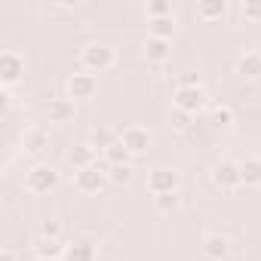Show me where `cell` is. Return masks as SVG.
I'll return each mask as SVG.
<instances>
[{
    "label": "cell",
    "instance_id": "obj_1",
    "mask_svg": "<svg viewBox=\"0 0 261 261\" xmlns=\"http://www.w3.org/2000/svg\"><path fill=\"white\" fill-rule=\"evenodd\" d=\"M114 62H117V56H114V49L105 46V43H86V46L80 49V65H83V71H89V74H105V71L114 68Z\"/></svg>",
    "mask_w": 261,
    "mask_h": 261
},
{
    "label": "cell",
    "instance_id": "obj_2",
    "mask_svg": "<svg viewBox=\"0 0 261 261\" xmlns=\"http://www.w3.org/2000/svg\"><path fill=\"white\" fill-rule=\"evenodd\" d=\"M56 185H59V172L53 166H46V163H37L25 175V188L31 194H49V191H56Z\"/></svg>",
    "mask_w": 261,
    "mask_h": 261
},
{
    "label": "cell",
    "instance_id": "obj_3",
    "mask_svg": "<svg viewBox=\"0 0 261 261\" xmlns=\"http://www.w3.org/2000/svg\"><path fill=\"white\" fill-rule=\"evenodd\" d=\"M120 142L129 151V157H142V154L151 151V133H148L145 126H126V129H120Z\"/></svg>",
    "mask_w": 261,
    "mask_h": 261
},
{
    "label": "cell",
    "instance_id": "obj_4",
    "mask_svg": "<svg viewBox=\"0 0 261 261\" xmlns=\"http://www.w3.org/2000/svg\"><path fill=\"white\" fill-rule=\"evenodd\" d=\"M98 92V77L89 74V71H77L68 77V98L74 101H86V98H95Z\"/></svg>",
    "mask_w": 261,
    "mask_h": 261
},
{
    "label": "cell",
    "instance_id": "obj_5",
    "mask_svg": "<svg viewBox=\"0 0 261 261\" xmlns=\"http://www.w3.org/2000/svg\"><path fill=\"white\" fill-rule=\"evenodd\" d=\"M25 77V56L16 53V49H7L0 56V83L4 86H13Z\"/></svg>",
    "mask_w": 261,
    "mask_h": 261
},
{
    "label": "cell",
    "instance_id": "obj_6",
    "mask_svg": "<svg viewBox=\"0 0 261 261\" xmlns=\"http://www.w3.org/2000/svg\"><path fill=\"white\" fill-rule=\"evenodd\" d=\"M172 105H175L178 111H185V114L194 117V114L206 105V89H203V86H178L175 95H172Z\"/></svg>",
    "mask_w": 261,
    "mask_h": 261
},
{
    "label": "cell",
    "instance_id": "obj_7",
    "mask_svg": "<svg viewBox=\"0 0 261 261\" xmlns=\"http://www.w3.org/2000/svg\"><path fill=\"white\" fill-rule=\"evenodd\" d=\"M178 185H181V175L175 169H154L148 175V191L154 197H160V194H178Z\"/></svg>",
    "mask_w": 261,
    "mask_h": 261
},
{
    "label": "cell",
    "instance_id": "obj_8",
    "mask_svg": "<svg viewBox=\"0 0 261 261\" xmlns=\"http://www.w3.org/2000/svg\"><path fill=\"white\" fill-rule=\"evenodd\" d=\"M212 181H215L221 191H233V188H240V185H243L240 163H233V160H221V163H215V169H212Z\"/></svg>",
    "mask_w": 261,
    "mask_h": 261
},
{
    "label": "cell",
    "instance_id": "obj_9",
    "mask_svg": "<svg viewBox=\"0 0 261 261\" xmlns=\"http://www.w3.org/2000/svg\"><path fill=\"white\" fill-rule=\"evenodd\" d=\"M74 185H77V191H83V194H98V191H105V185H108V169L89 166V169H83V172L74 175Z\"/></svg>",
    "mask_w": 261,
    "mask_h": 261
},
{
    "label": "cell",
    "instance_id": "obj_10",
    "mask_svg": "<svg viewBox=\"0 0 261 261\" xmlns=\"http://www.w3.org/2000/svg\"><path fill=\"white\" fill-rule=\"evenodd\" d=\"M74 114H77L74 98H49V101H46V117H49V123H71Z\"/></svg>",
    "mask_w": 261,
    "mask_h": 261
},
{
    "label": "cell",
    "instance_id": "obj_11",
    "mask_svg": "<svg viewBox=\"0 0 261 261\" xmlns=\"http://www.w3.org/2000/svg\"><path fill=\"white\" fill-rule=\"evenodd\" d=\"M98 252H95V243L92 240H74L65 246V255L62 261H95Z\"/></svg>",
    "mask_w": 261,
    "mask_h": 261
},
{
    "label": "cell",
    "instance_id": "obj_12",
    "mask_svg": "<svg viewBox=\"0 0 261 261\" xmlns=\"http://www.w3.org/2000/svg\"><path fill=\"white\" fill-rule=\"evenodd\" d=\"M22 148H25V154H43L46 148H49V136L43 133L40 126H31V129H25V136H22Z\"/></svg>",
    "mask_w": 261,
    "mask_h": 261
},
{
    "label": "cell",
    "instance_id": "obj_13",
    "mask_svg": "<svg viewBox=\"0 0 261 261\" xmlns=\"http://www.w3.org/2000/svg\"><path fill=\"white\" fill-rule=\"evenodd\" d=\"M68 163L74 166V172H83V169H89V166H95V148L86 142V145H74L71 151H68Z\"/></svg>",
    "mask_w": 261,
    "mask_h": 261
},
{
    "label": "cell",
    "instance_id": "obj_14",
    "mask_svg": "<svg viewBox=\"0 0 261 261\" xmlns=\"http://www.w3.org/2000/svg\"><path fill=\"white\" fill-rule=\"evenodd\" d=\"M237 74H240V77H249V80H258V77H261V53L246 49V53L237 59Z\"/></svg>",
    "mask_w": 261,
    "mask_h": 261
},
{
    "label": "cell",
    "instance_id": "obj_15",
    "mask_svg": "<svg viewBox=\"0 0 261 261\" xmlns=\"http://www.w3.org/2000/svg\"><path fill=\"white\" fill-rule=\"evenodd\" d=\"M203 252H206V258H209V261H224V258L230 255V240H227V237H221V233H212V237H206Z\"/></svg>",
    "mask_w": 261,
    "mask_h": 261
},
{
    "label": "cell",
    "instance_id": "obj_16",
    "mask_svg": "<svg viewBox=\"0 0 261 261\" xmlns=\"http://www.w3.org/2000/svg\"><path fill=\"white\" fill-rule=\"evenodd\" d=\"M172 56V40H157V37H151L148 34V40H145V59L148 62H166Z\"/></svg>",
    "mask_w": 261,
    "mask_h": 261
},
{
    "label": "cell",
    "instance_id": "obj_17",
    "mask_svg": "<svg viewBox=\"0 0 261 261\" xmlns=\"http://www.w3.org/2000/svg\"><path fill=\"white\" fill-rule=\"evenodd\" d=\"M240 175L246 188H261V157H246L240 160Z\"/></svg>",
    "mask_w": 261,
    "mask_h": 261
},
{
    "label": "cell",
    "instance_id": "obj_18",
    "mask_svg": "<svg viewBox=\"0 0 261 261\" xmlns=\"http://www.w3.org/2000/svg\"><path fill=\"white\" fill-rule=\"evenodd\" d=\"M206 123H209V129H230L233 126V108L230 105H212Z\"/></svg>",
    "mask_w": 261,
    "mask_h": 261
},
{
    "label": "cell",
    "instance_id": "obj_19",
    "mask_svg": "<svg viewBox=\"0 0 261 261\" xmlns=\"http://www.w3.org/2000/svg\"><path fill=\"white\" fill-rule=\"evenodd\" d=\"M120 142V133H114V129H108V126H98V129H92V136H89V145L95 148V151H108L111 145H117Z\"/></svg>",
    "mask_w": 261,
    "mask_h": 261
},
{
    "label": "cell",
    "instance_id": "obj_20",
    "mask_svg": "<svg viewBox=\"0 0 261 261\" xmlns=\"http://www.w3.org/2000/svg\"><path fill=\"white\" fill-rule=\"evenodd\" d=\"M34 252H37V258H62V255H65V246H62V240L37 237V243H34Z\"/></svg>",
    "mask_w": 261,
    "mask_h": 261
},
{
    "label": "cell",
    "instance_id": "obj_21",
    "mask_svg": "<svg viewBox=\"0 0 261 261\" xmlns=\"http://www.w3.org/2000/svg\"><path fill=\"white\" fill-rule=\"evenodd\" d=\"M224 0H200L197 4V16L203 19V22H215V19H221L224 16Z\"/></svg>",
    "mask_w": 261,
    "mask_h": 261
},
{
    "label": "cell",
    "instance_id": "obj_22",
    "mask_svg": "<svg viewBox=\"0 0 261 261\" xmlns=\"http://www.w3.org/2000/svg\"><path fill=\"white\" fill-rule=\"evenodd\" d=\"M148 28H151V37H157V40H172V37H175V19H172V16H166V19H151Z\"/></svg>",
    "mask_w": 261,
    "mask_h": 261
},
{
    "label": "cell",
    "instance_id": "obj_23",
    "mask_svg": "<svg viewBox=\"0 0 261 261\" xmlns=\"http://www.w3.org/2000/svg\"><path fill=\"white\" fill-rule=\"evenodd\" d=\"M108 181L111 185H129V181H133V166H129V163H123V166H108Z\"/></svg>",
    "mask_w": 261,
    "mask_h": 261
},
{
    "label": "cell",
    "instance_id": "obj_24",
    "mask_svg": "<svg viewBox=\"0 0 261 261\" xmlns=\"http://www.w3.org/2000/svg\"><path fill=\"white\" fill-rule=\"evenodd\" d=\"M105 157H108V166H123V163H129V151L123 148V142L111 145V148L105 151Z\"/></svg>",
    "mask_w": 261,
    "mask_h": 261
},
{
    "label": "cell",
    "instance_id": "obj_25",
    "mask_svg": "<svg viewBox=\"0 0 261 261\" xmlns=\"http://www.w3.org/2000/svg\"><path fill=\"white\" fill-rule=\"evenodd\" d=\"M166 16H172L169 0H151L148 4V19H166Z\"/></svg>",
    "mask_w": 261,
    "mask_h": 261
},
{
    "label": "cell",
    "instance_id": "obj_26",
    "mask_svg": "<svg viewBox=\"0 0 261 261\" xmlns=\"http://www.w3.org/2000/svg\"><path fill=\"white\" fill-rule=\"evenodd\" d=\"M240 13H243L246 22H261V0H246L240 7Z\"/></svg>",
    "mask_w": 261,
    "mask_h": 261
},
{
    "label": "cell",
    "instance_id": "obj_27",
    "mask_svg": "<svg viewBox=\"0 0 261 261\" xmlns=\"http://www.w3.org/2000/svg\"><path fill=\"white\" fill-rule=\"evenodd\" d=\"M154 203L160 212H175L181 200H178V194H160V197H154Z\"/></svg>",
    "mask_w": 261,
    "mask_h": 261
},
{
    "label": "cell",
    "instance_id": "obj_28",
    "mask_svg": "<svg viewBox=\"0 0 261 261\" xmlns=\"http://www.w3.org/2000/svg\"><path fill=\"white\" fill-rule=\"evenodd\" d=\"M172 129H178V133H185V129H191V114H185V111H172Z\"/></svg>",
    "mask_w": 261,
    "mask_h": 261
},
{
    "label": "cell",
    "instance_id": "obj_29",
    "mask_svg": "<svg viewBox=\"0 0 261 261\" xmlns=\"http://www.w3.org/2000/svg\"><path fill=\"white\" fill-rule=\"evenodd\" d=\"M40 237L59 240V237H62V224H59V221H43V224H40Z\"/></svg>",
    "mask_w": 261,
    "mask_h": 261
},
{
    "label": "cell",
    "instance_id": "obj_30",
    "mask_svg": "<svg viewBox=\"0 0 261 261\" xmlns=\"http://www.w3.org/2000/svg\"><path fill=\"white\" fill-rule=\"evenodd\" d=\"M178 86H203V80H200V74L185 71V74H181V80H178Z\"/></svg>",
    "mask_w": 261,
    "mask_h": 261
},
{
    "label": "cell",
    "instance_id": "obj_31",
    "mask_svg": "<svg viewBox=\"0 0 261 261\" xmlns=\"http://www.w3.org/2000/svg\"><path fill=\"white\" fill-rule=\"evenodd\" d=\"M0 261H16V255H13V249H4V252H0Z\"/></svg>",
    "mask_w": 261,
    "mask_h": 261
},
{
    "label": "cell",
    "instance_id": "obj_32",
    "mask_svg": "<svg viewBox=\"0 0 261 261\" xmlns=\"http://www.w3.org/2000/svg\"><path fill=\"white\" fill-rule=\"evenodd\" d=\"M34 261H62V258H34Z\"/></svg>",
    "mask_w": 261,
    "mask_h": 261
}]
</instances>
